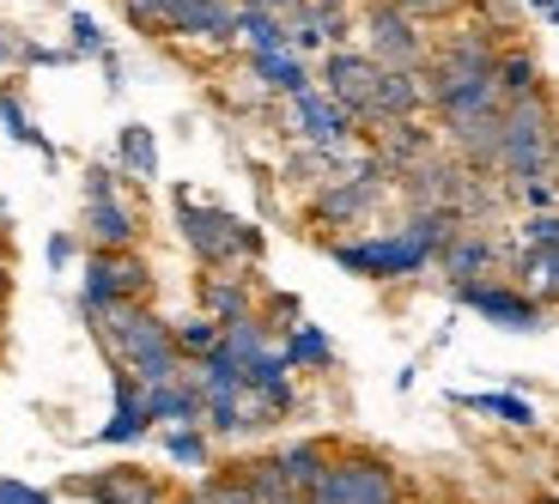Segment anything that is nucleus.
Instances as JSON below:
<instances>
[{
  "label": "nucleus",
  "instance_id": "nucleus-46",
  "mask_svg": "<svg viewBox=\"0 0 559 504\" xmlns=\"http://www.w3.org/2000/svg\"><path fill=\"white\" fill-rule=\"evenodd\" d=\"M298 504H329V499H317V492H310V499H298Z\"/></svg>",
  "mask_w": 559,
  "mask_h": 504
},
{
  "label": "nucleus",
  "instance_id": "nucleus-26",
  "mask_svg": "<svg viewBox=\"0 0 559 504\" xmlns=\"http://www.w3.org/2000/svg\"><path fill=\"white\" fill-rule=\"evenodd\" d=\"M547 85H542V61L530 56V49H499V98L504 104H523V98H542Z\"/></svg>",
  "mask_w": 559,
  "mask_h": 504
},
{
  "label": "nucleus",
  "instance_id": "nucleus-45",
  "mask_svg": "<svg viewBox=\"0 0 559 504\" xmlns=\"http://www.w3.org/2000/svg\"><path fill=\"white\" fill-rule=\"evenodd\" d=\"M530 504H559V499H554V492H535V499H530Z\"/></svg>",
  "mask_w": 559,
  "mask_h": 504
},
{
  "label": "nucleus",
  "instance_id": "nucleus-23",
  "mask_svg": "<svg viewBox=\"0 0 559 504\" xmlns=\"http://www.w3.org/2000/svg\"><path fill=\"white\" fill-rule=\"evenodd\" d=\"M116 170H122L128 182H153L158 177V141H153L146 122L116 128Z\"/></svg>",
  "mask_w": 559,
  "mask_h": 504
},
{
  "label": "nucleus",
  "instance_id": "nucleus-33",
  "mask_svg": "<svg viewBox=\"0 0 559 504\" xmlns=\"http://www.w3.org/2000/svg\"><path fill=\"white\" fill-rule=\"evenodd\" d=\"M255 316H262V328H267V335H274V340H286V335H293L298 323H305V304H298L293 292H267Z\"/></svg>",
  "mask_w": 559,
  "mask_h": 504
},
{
  "label": "nucleus",
  "instance_id": "nucleus-4",
  "mask_svg": "<svg viewBox=\"0 0 559 504\" xmlns=\"http://www.w3.org/2000/svg\"><path fill=\"white\" fill-rule=\"evenodd\" d=\"M177 238H182V250L207 267V274L255 267L262 250H267L262 225L238 219V213H225V207H207V201H195L189 189H177Z\"/></svg>",
  "mask_w": 559,
  "mask_h": 504
},
{
  "label": "nucleus",
  "instance_id": "nucleus-27",
  "mask_svg": "<svg viewBox=\"0 0 559 504\" xmlns=\"http://www.w3.org/2000/svg\"><path fill=\"white\" fill-rule=\"evenodd\" d=\"M0 128H7V141H13V146H31L37 158H49V165H56V141H49V134L31 122V110L19 104L13 85H0Z\"/></svg>",
  "mask_w": 559,
  "mask_h": 504
},
{
  "label": "nucleus",
  "instance_id": "nucleus-20",
  "mask_svg": "<svg viewBox=\"0 0 559 504\" xmlns=\"http://www.w3.org/2000/svg\"><path fill=\"white\" fill-rule=\"evenodd\" d=\"M438 267L450 274V286H475V280H492V267H499V243L480 238V231H468L462 225L456 238L444 243V255H438Z\"/></svg>",
  "mask_w": 559,
  "mask_h": 504
},
{
  "label": "nucleus",
  "instance_id": "nucleus-34",
  "mask_svg": "<svg viewBox=\"0 0 559 504\" xmlns=\"http://www.w3.org/2000/svg\"><path fill=\"white\" fill-rule=\"evenodd\" d=\"M68 31H73V61H80V56H110V43H104V31H98V19H92V13H73L68 19Z\"/></svg>",
  "mask_w": 559,
  "mask_h": 504
},
{
  "label": "nucleus",
  "instance_id": "nucleus-7",
  "mask_svg": "<svg viewBox=\"0 0 559 504\" xmlns=\"http://www.w3.org/2000/svg\"><path fill=\"white\" fill-rule=\"evenodd\" d=\"M116 304H153V267L140 250H122V255H85L80 267V310L85 323L110 316Z\"/></svg>",
  "mask_w": 559,
  "mask_h": 504
},
{
  "label": "nucleus",
  "instance_id": "nucleus-28",
  "mask_svg": "<svg viewBox=\"0 0 559 504\" xmlns=\"http://www.w3.org/2000/svg\"><path fill=\"white\" fill-rule=\"evenodd\" d=\"M468 413H492L499 425H511V432H535V407L523 401V395H511V389H480V395H456Z\"/></svg>",
  "mask_w": 559,
  "mask_h": 504
},
{
  "label": "nucleus",
  "instance_id": "nucleus-1",
  "mask_svg": "<svg viewBox=\"0 0 559 504\" xmlns=\"http://www.w3.org/2000/svg\"><path fill=\"white\" fill-rule=\"evenodd\" d=\"M499 31L487 25H456L432 43L426 61V98H432L438 128L450 122H475V116H499Z\"/></svg>",
  "mask_w": 559,
  "mask_h": 504
},
{
  "label": "nucleus",
  "instance_id": "nucleus-42",
  "mask_svg": "<svg viewBox=\"0 0 559 504\" xmlns=\"http://www.w3.org/2000/svg\"><path fill=\"white\" fill-rule=\"evenodd\" d=\"M238 7H262V13H280V19L293 13V0H238Z\"/></svg>",
  "mask_w": 559,
  "mask_h": 504
},
{
  "label": "nucleus",
  "instance_id": "nucleus-14",
  "mask_svg": "<svg viewBox=\"0 0 559 504\" xmlns=\"http://www.w3.org/2000/svg\"><path fill=\"white\" fill-rule=\"evenodd\" d=\"M73 499L85 504H170L177 492L140 463H116V468H92V475H73L68 480Z\"/></svg>",
  "mask_w": 559,
  "mask_h": 504
},
{
  "label": "nucleus",
  "instance_id": "nucleus-29",
  "mask_svg": "<svg viewBox=\"0 0 559 504\" xmlns=\"http://www.w3.org/2000/svg\"><path fill=\"white\" fill-rule=\"evenodd\" d=\"M280 352H286L293 371H335V340L322 335L317 323H298L293 335L280 340Z\"/></svg>",
  "mask_w": 559,
  "mask_h": 504
},
{
  "label": "nucleus",
  "instance_id": "nucleus-39",
  "mask_svg": "<svg viewBox=\"0 0 559 504\" xmlns=\"http://www.w3.org/2000/svg\"><path fill=\"white\" fill-rule=\"evenodd\" d=\"M0 504H61V499L56 492H43V487H31V480L0 475Z\"/></svg>",
  "mask_w": 559,
  "mask_h": 504
},
{
  "label": "nucleus",
  "instance_id": "nucleus-11",
  "mask_svg": "<svg viewBox=\"0 0 559 504\" xmlns=\"http://www.w3.org/2000/svg\"><path fill=\"white\" fill-rule=\"evenodd\" d=\"M450 298H456L462 310L487 316L492 328H504V335H542V328H547V304H535V298L523 292V286H511V280L450 286Z\"/></svg>",
  "mask_w": 559,
  "mask_h": 504
},
{
  "label": "nucleus",
  "instance_id": "nucleus-10",
  "mask_svg": "<svg viewBox=\"0 0 559 504\" xmlns=\"http://www.w3.org/2000/svg\"><path fill=\"white\" fill-rule=\"evenodd\" d=\"M359 31H365V56L378 61V68L426 73V61H432V37H426V25L407 19L395 0H365Z\"/></svg>",
  "mask_w": 559,
  "mask_h": 504
},
{
  "label": "nucleus",
  "instance_id": "nucleus-24",
  "mask_svg": "<svg viewBox=\"0 0 559 504\" xmlns=\"http://www.w3.org/2000/svg\"><path fill=\"white\" fill-rule=\"evenodd\" d=\"M231 475H238V487L250 492L255 504H298L293 487H286V475H280L274 449L267 456H243V463H231Z\"/></svg>",
  "mask_w": 559,
  "mask_h": 504
},
{
  "label": "nucleus",
  "instance_id": "nucleus-17",
  "mask_svg": "<svg viewBox=\"0 0 559 504\" xmlns=\"http://www.w3.org/2000/svg\"><path fill=\"white\" fill-rule=\"evenodd\" d=\"M432 110L426 98V73H402V68H383L378 80V104L365 116V128H395V122H419V116Z\"/></svg>",
  "mask_w": 559,
  "mask_h": 504
},
{
  "label": "nucleus",
  "instance_id": "nucleus-35",
  "mask_svg": "<svg viewBox=\"0 0 559 504\" xmlns=\"http://www.w3.org/2000/svg\"><path fill=\"white\" fill-rule=\"evenodd\" d=\"M80 195H85V201H110V195H122V170H116V165H85Z\"/></svg>",
  "mask_w": 559,
  "mask_h": 504
},
{
  "label": "nucleus",
  "instance_id": "nucleus-8",
  "mask_svg": "<svg viewBox=\"0 0 559 504\" xmlns=\"http://www.w3.org/2000/svg\"><path fill=\"white\" fill-rule=\"evenodd\" d=\"M317 499H329V504H407V487H402V468L390 456H378V449H335Z\"/></svg>",
  "mask_w": 559,
  "mask_h": 504
},
{
  "label": "nucleus",
  "instance_id": "nucleus-40",
  "mask_svg": "<svg viewBox=\"0 0 559 504\" xmlns=\"http://www.w3.org/2000/svg\"><path fill=\"white\" fill-rule=\"evenodd\" d=\"M518 201H523V207H535V213H559V177L523 182V189H518Z\"/></svg>",
  "mask_w": 559,
  "mask_h": 504
},
{
  "label": "nucleus",
  "instance_id": "nucleus-5",
  "mask_svg": "<svg viewBox=\"0 0 559 504\" xmlns=\"http://www.w3.org/2000/svg\"><path fill=\"white\" fill-rule=\"evenodd\" d=\"M499 170L511 189H523V182H542L559 170V110L554 98H523V104H504L499 116Z\"/></svg>",
  "mask_w": 559,
  "mask_h": 504
},
{
  "label": "nucleus",
  "instance_id": "nucleus-3",
  "mask_svg": "<svg viewBox=\"0 0 559 504\" xmlns=\"http://www.w3.org/2000/svg\"><path fill=\"white\" fill-rule=\"evenodd\" d=\"M92 335L110 352L116 371L140 377L146 389H165V383H177L182 371H189L182 352H177V335H170V316H158L153 304H116L110 316L92 323Z\"/></svg>",
  "mask_w": 559,
  "mask_h": 504
},
{
  "label": "nucleus",
  "instance_id": "nucleus-19",
  "mask_svg": "<svg viewBox=\"0 0 559 504\" xmlns=\"http://www.w3.org/2000/svg\"><path fill=\"white\" fill-rule=\"evenodd\" d=\"M274 463L286 475V487H293V499H310L322 487V475H329V463H335V444L329 437H293V444L274 449Z\"/></svg>",
  "mask_w": 559,
  "mask_h": 504
},
{
  "label": "nucleus",
  "instance_id": "nucleus-12",
  "mask_svg": "<svg viewBox=\"0 0 559 504\" xmlns=\"http://www.w3.org/2000/svg\"><path fill=\"white\" fill-rule=\"evenodd\" d=\"M378 80H383V68L365 56V49H353V43H347V49H329L322 68H317V92H329L353 122L371 116V104H378Z\"/></svg>",
  "mask_w": 559,
  "mask_h": 504
},
{
  "label": "nucleus",
  "instance_id": "nucleus-31",
  "mask_svg": "<svg viewBox=\"0 0 559 504\" xmlns=\"http://www.w3.org/2000/svg\"><path fill=\"white\" fill-rule=\"evenodd\" d=\"M165 463L189 468V475H207L213 468V437L201 432V425H177V432H165Z\"/></svg>",
  "mask_w": 559,
  "mask_h": 504
},
{
  "label": "nucleus",
  "instance_id": "nucleus-13",
  "mask_svg": "<svg viewBox=\"0 0 559 504\" xmlns=\"http://www.w3.org/2000/svg\"><path fill=\"white\" fill-rule=\"evenodd\" d=\"M293 134L310 146V153H322V158H335V165H347L353 141H359V122H353V116L341 110L329 92H317V85H310L305 98H293Z\"/></svg>",
  "mask_w": 559,
  "mask_h": 504
},
{
  "label": "nucleus",
  "instance_id": "nucleus-25",
  "mask_svg": "<svg viewBox=\"0 0 559 504\" xmlns=\"http://www.w3.org/2000/svg\"><path fill=\"white\" fill-rule=\"evenodd\" d=\"M238 43L250 56H286L293 49V31L280 13H262V7H238Z\"/></svg>",
  "mask_w": 559,
  "mask_h": 504
},
{
  "label": "nucleus",
  "instance_id": "nucleus-43",
  "mask_svg": "<svg viewBox=\"0 0 559 504\" xmlns=\"http://www.w3.org/2000/svg\"><path fill=\"white\" fill-rule=\"evenodd\" d=\"M7 298H13V267L0 262V316H7Z\"/></svg>",
  "mask_w": 559,
  "mask_h": 504
},
{
  "label": "nucleus",
  "instance_id": "nucleus-36",
  "mask_svg": "<svg viewBox=\"0 0 559 504\" xmlns=\"http://www.w3.org/2000/svg\"><path fill=\"white\" fill-rule=\"evenodd\" d=\"M195 492H201V504H255L250 492L238 487V475H231V468H225V475H207Z\"/></svg>",
  "mask_w": 559,
  "mask_h": 504
},
{
  "label": "nucleus",
  "instance_id": "nucleus-32",
  "mask_svg": "<svg viewBox=\"0 0 559 504\" xmlns=\"http://www.w3.org/2000/svg\"><path fill=\"white\" fill-rule=\"evenodd\" d=\"M170 335H177L182 364H201L213 347H219V335H225V328L213 323V316H201V310H195V316H177V323H170Z\"/></svg>",
  "mask_w": 559,
  "mask_h": 504
},
{
  "label": "nucleus",
  "instance_id": "nucleus-44",
  "mask_svg": "<svg viewBox=\"0 0 559 504\" xmlns=\"http://www.w3.org/2000/svg\"><path fill=\"white\" fill-rule=\"evenodd\" d=\"M170 504H201V492H177V499H170Z\"/></svg>",
  "mask_w": 559,
  "mask_h": 504
},
{
  "label": "nucleus",
  "instance_id": "nucleus-15",
  "mask_svg": "<svg viewBox=\"0 0 559 504\" xmlns=\"http://www.w3.org/2000/svg\"><path fill=\"white\" fill-rule=\"evenodd\" d=\"M80 238L92 243V255H122V250H140L146 225H140V207L128 195H110V201H85Z\"/></svg>",
  "mask_w": 559,
  "mask_h": 504
},
{
  "label": "nucleus",
  "instance_id": "nucleus-37",
  "mask_svg": "<svg viewBox=\"0 0 559 504\" xmlns=\"http://www.w3.org/2000/svg\"><path fill=\"white\" fill-rule=\"evenodd\" d=\"M523 250H559V213H530V225H523Z\"/></svg>",
  "mask_w": 559,
  "mask_h": 504
},
{
  "label": "nucleus",
  "instance_id": "nucleus-16",
  "mask_svg": "<svg viewBox=\"0 0 559 504\" xmlns=\"http://www.w3.org/2000/svg\"><path fill=\"white\" fill-rule=\"evenodd\" d=\"M146 432H153V413H146V383L110 364V420L92 432V444L116 449V444H140Z\"/></svg>",
  "mask_w": 559,
  "mask_h": 504
},
{
  "label": "nucleus",
  "instance_id": "nucleus-30",
  "mask_svg": "<svg viewBox=\"0 0 559 504\" xmlns=\"http://www.w3.org/2000/svg\"><path fill=\"white\" fill-rule=\"evenodd\" d=\"M518 274L535 304H559V250H523Z\"/></svg>",
  "mask_w": 559,
  "mask_h": 504
},
{
  "label": "nucleus",
  "instance_id": "nucleus-18",
  "mask_svg": "<svg viewBox=\"0 0 559 504\" xmlns=\"http://www.w3.org/2000/svg\"><path fill=\"white\" fill-rule=\"evenodd\" d=\"M201 316H213L219 328L255 316V274L225 267V274H201Z\"/></svg>",
  "mask_w": 559,
  "mask_h": 504
},
{
  "label": "nucleus",
  "instance_id": "nucleus-22",
  "mask_svg": "<svg viewBox=\"0 0 559 504\" xmlns=\"http://www.w3.org/2000/svg\"><path fill=\"white\" fill-rule=\"evenodd\" d=\"M250 80L262 85V92H274V98H305L310 85V61L305 56H293V49H286V56H250Z\"/></svg>",
  "mask_w": 559,
  "mask_h": 504
},
{
  "label": "nucleus",
  "instance_id": "nucleus-21",
  "mask_svg": "<svg viewBox=\"0 0 559 504\" xmlns=\"http://www.w3.org/2000/svg\"><path fill=\"white\" fill-rule=\"evenodd\" d=\"M146 413H153V425H165V432H177V425H207V395H201L195 377L182 371L165 389H146Z\"/></svg>",
  "mask_w": 559,
  "mask_h": 504
},
{
  "label": "nucleus",
  "instance_id": "nucleus-6",
  "mask_svg": "<svg viewBox=\"0 0 559 504\" xmlns=\"http://www.w3.org/2000/svg\"><path fill=\"white\" fill-rule=\"evenodd\" d=\"M116 7L146 37L207 43V49H231L238 43V0H116Z\"/></svg>",
  "mask_w": 559,
  "mask_h": 504
},
{
  "label": "nucleus",
  "instance_id": "nucleus-41",
  "mask_svg": "<svg viewBox=\"0 0 559 504\" xmlns=\"http://www.w3.org/2000/svg\"><path fill=\"white\" fill-rule=\"evenodd\" d=\"M43 255H49V267H68L73 255H80V238H73V231H56V238L43 243Z\"/></svg>",
  "mask_w": 559,
  "mask_h": 504
},
{
  "label": "nucleus",
  "instance_id": "nucleus-38",
  "mask_svg": "<svg viewBox=\"0 0 559 504\" xmlns=\"http://www.w3.org/2000/svg\"><path fill=\"white\" fill-rule=\"evenodd\" d=\"M407 19H419V25H432V19H456L468 0H395Z\"/></svg>",
  "mask_w": 559,
  "mask_h": 504
},
{
  "label": "nucleus",
  "instance_id": "nucleus-2",
  "mask_svg": "<svg viewBox=\"0 0 559 504\" xmlns=\"http://www.w3.org/2000/svg\"><path fill=\"white\" fill-rule=\"evenodd\" d=\"M462 213H407L395 231H378V238H329V262L353 280L371 286H395V280H419L426 267L444 255V243L462 231Z\"/></svg>",
  "mask_w": 559,
  "mask_h": 504
},
{
  "label": "nucleus",
  "instance_id": "nucleus-9",
  "mask_svg": "<svg viewBox=\"0 0 559 504\" xmlns=\"http://www.w3.org/2000/svg\"><path fill=\"white\" fill-rule=\"evenodd\" d=\"M383 195H390V170H383L378 158H359V165H347L341 177H322L317 182V195H310V219H317L322 231H341V225L371 219Z\"/></svg>",
  "mask_w": 559,
  "mask_h": 504
},
{
  "label": "nucleus",
  "instance_id": "nucleus-47",
  "mask_svg": "<svg viewBox=\"0 0 559 504\" xmlns=\"http://www.w3.org/2000/svg\"><path fill=\"white\" fill-rule=\"evenodd\" d=\"M547 492H554V499H559V475H554V487H547Z\"/></svg>",
  "mask_w": 559,
  "mask_h": 504
}]
</instances>
